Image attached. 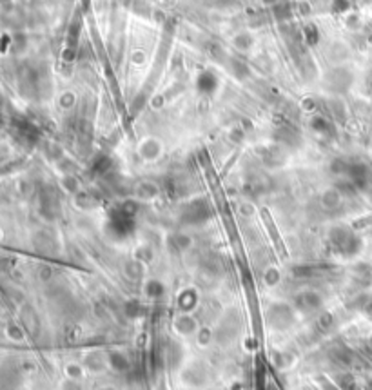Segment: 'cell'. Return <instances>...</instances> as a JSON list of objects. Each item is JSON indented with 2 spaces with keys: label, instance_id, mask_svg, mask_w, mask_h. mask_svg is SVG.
<instances>
[{
  "label": "cell",
  "instance_id": "obj_1",
  "mask_svg": "<svg viewBox=\"0 0 372 390\" xmlns=\"http://www.w3.org/2000/svg\"><path fill=\"white\" fill-rule=\"evenodd\" d=\"M232 44L236 45V49L245 51V49H249V47H251L252 40H251V36H249V35H245V33H240L238 36H234Z\"/></svg>",
  "mask_w": 372,
  "mask_h": 390
},
{
  "label": "cell",
  "instance_id": "obj_2",
  "mask_svg": "<svg viewBox=\"0 0 372 390\" xmlns=\"http://www.w3.org/2000/svg\"><path fill=\"white\" fill-rule=\"evenodd\" d=\"M305 36H307V42H309V44H316L318 38H320V35H318V31L314 25H307Z\"/></svg>",
  "mask_w": 372,
  "mask_h": 390
},
{
  "label": "cell",
  "instance_id": "obj_3",
  "mask_svg": "<svg viewBox=\"0 0 372 390\" xmlns=\"http://www.w3.org/2000/svg\"><path fill=\"white\" fill-rule=\"evenodd\" d=\"M349 7V0H334L332 2V11L334 13H343Z\"/></svg>",
  "mask_w": 372,
  "mask_h": 390
},
{
  "label": "cell",
  "instance_id": "obj_4",
  "mask_svg": "<svg viewBox=\"0 0 372 390\" xmlns=\"http://www.w3.org/2000/svg\"><path fill=\"white\" fill-rule=\"evenodd\" d=\"M263 2H265V4H272V2H274V0H263Z\"/></svg>",
  "mask_w": 372,
  "mask_h": 390
}]
</instances>
